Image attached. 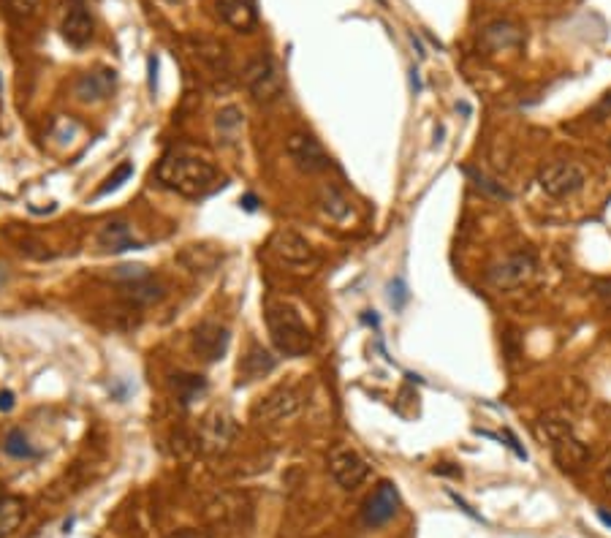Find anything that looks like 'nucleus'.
Masks as SVG:
<instances>
[{"mask_svg": "<svg viewBox=\"0 0 611 538\" xmlns=\"http://www.w3.org/2000/svg\"><path fill=\"white\" fill-rule=\"evenodd\" d=\"M5 280H8V272H5V266H3V264H0V285H3V283H5Z\"/></svg>", "mask_w": 611, "mask_h": 538, "instance_id": "obj_43", "label": "nucleus"}, {"mask_svg": "<svg viewBox=\"0 0 611 538\" xmlns=\"http://www.w3.org/2000/svg\"><path fill=\"white\" fill-rule=\"evenodd\" d=\"M263 318H266L272 345L282 356L299 359L312 351V331L307 329V323L301 321L296 307H291L288 302H266Z\"/></svg>", "mask_w": 611, "mask_h": 538, "instance_id": "obj_2", "label": "nucleus"}, {"mask_svg": "<svg viewBox=\"0 0 611 538\" xmlns=\"http://www.w3.org/2000/svg\"><path fill=\"white\" fill-rule=\"evenodd\" d=\"M228 342H231L228 326L220 323V321H212V318L201 321V323L193 329V337H190L193 353H196L201 361H206V364L220 361V359L225 356V351H228Z\"/></svg>", "mask_w": 611, "mask_h": 538, "instance_id": "obj_8", "label": "nucleus"}, {"mask_svg": "<svg viewBox=\"0 0 611 538\" xmlns=\"http://www.w3.org/2000/svg\"><path fill=\"white\" fill-rule=\"evenodd\" d=\"M166 538H209L204 530H196V527H179V530H171Z\"/></svg>", "mask_w": 611, "mask_h": 538, "instance_id": "obj_35", "label": "nucleus"}, {"mask_svg": "<svg viewBox=\"0 0 611 538\" xmlns=\"http://www.w3.org/2000/svg\"><path fill=\"white\" fill-rule=\"evenodd\" d=\"M57 24H60L62 41L73 49H84L92 41L95 24H92V14H90L87 0H60Z\"/></svg>", "mask_w": 611, "mask_h": 538, "instance_id": "obj_4", "label": "nucleus"}, {"mask_svg": "<svg viewBox=\"0 0 611 538\" xmlns=\"http://www.w3.org/2000/svg\"><path fill=\"white\" fill-rule=\"evenodd\" d=\"M318 207H320V212H323L329 220H334V223H342V220H348V215H350V201H348V196H345L334 182L320 185V190H318Z\"/></svg>", "mask_w": 611, "mask_h": 538, "instance_id": "obj_24", "label": "nucleus"}, {"mask_svg": "<svg viewBox=\"0 0 611 538\" xmlns=\"http://www.w3.org/2000/svg\"><path fill=\"white\" fill-rule=\"evenodd\" d=\"M464 174L473 179V185H475L481 193H486V196H492V198H511V193H508L500 182H494L489 174H483V171H478V168H464Z\"/></svg>", "mask_w": 611, "mask_h": 538, "instance_id": "obj_29", "label": "nucleus"}, {"mask_svg": "<svg viewBox=\"0 0 611 538\" xmlns=\"http://www.w3.org/2000/svg\"><path fill=\"white\" fill-rule=\"evenodd\" d=\"M584 182H587L584 168L570 160H554L538 171V187L551 198H568V196L578 193L584 187Z\"/></svg>", "mask_w": 611, "mask_h": 538, "instance_id": "obj_5", "label": "nucleus"}, {"mask_svg": "<svg viewBox=\"0 0 611 538\" xmlns=\"http://www.w3.org/2000/svg\"><path fill=\"white\" fill-rule=\"evenodd\" d=\"M603 484H606V489L611 492V462H608L606 470H603Z\"/></svg>", "mask_w": 611, "mask_h": 538, "instance_id": "obj_41", "label": "nucleus"}, {"mask_svg": "<svg viewBox=\"0 0 611 538\" xmlns=\"http://www.w3.org/2000/svg\"><path fill=\"white\" fill-rule=\"evenodd\" d=\"M95 245L100 247V253H125V250H138L144 247V242L133 234V228L125 220H109L98 236Z\"/></svg>", "mask_w": 611, "mask_h": 538, "instance_id": "obj_16", "label": "nucleus"}, {"mask_svg": "<svg viewBox=\"0 0 611 538\" xmlns=\"http://www.w3.org/2000/svg\"><path fill=\"white\" fill-rule=\"evenodd\" d=\"M448 495H451V497H453V503H456V505H459V508H462V511H464V514H467V516H473V519H478V514H475V511H473V508H470V505H467V503H464V500H462V497H459V495H453V492H448Z\"/></svg>", "mask_w": 611, "mask_h": 538, "instance_id": "obj_40", "label": "nucleus"}, {"mask_svg": "<svg viewBox=\"0 0 611 538\" xmlns=\"http://www.w3.org/2000/svg\"><path fill=\"white\" fill-rule=\"evenodd\" d=\"M242 84L247 87V92L258 101V103H274L282 90H285V82H282V73H280V65L272 54L266 52H258L255 57L247 60L244 71H242Z\"/></svg>", "mask_w": 611, "mask_h": 538, "instance_id": "obj_3", "label": "nucleus"}, {"mask_svg": "<svg viewBox=\"0 0 611 538\" xmlns=\"http://www.w3.org/2000/svg\"><path fill=\"white\" fill-rule=\"evenodd\" d=\"M234 435H236V424L225 416V413H212L204 427H201V448L209 451V454H223L228 451V446L234 443Z\"/></svg>", "mask_w": 611, "mask_h": 538, "instance_id": "obj_15", "label": "nucleus"}, {"mask_svg": "<svg viewBox=\"0 0 611 538\" xmlns=\"http://www.w3.org/2000/svg\"><path fill=\"white\" fill-rule=\"evenodd\" d=\"M247 212H255L258 209V198L253 196V193H247V196H242V201H239Z\"/></svg>", "mask_w": 611, "mask_h": 538, "instance_id": "obj_39", "label": "nucleus"}, {"mask_svg": "<svg viewBox=\"0 0 611 538\" xmlns=\"http://www.w3.org/2000/svg\"><path fill=\"white\" fill-rule=\"evenodd\" d=\"M217 14L236 33H253L258 24L255 0H217Z\"/></svg>", "mask_w": 611, "mask_h": 538, "instance_id": "obj_18", "label": "nucleus"}, {"mask_svg": "<svg viewBox=\"0 0 611 538\" xmlns=\"http://www.w3.org/2000/svg\"><path fill=\"white\" fill-rule=\"evenodd\" d=\"M521 43H524V30H521V24H516L511 19H494L478 35V46H483L486 52H502V49H513Z\"/></svg>", "mask_w": 611, "mask_h": 538, "instance_id": "obj_14", "label": "nucleus"}, {"mask_svg": "<svg viewBox=\"0 0 611 538\" xmlns=\"http://www.w3.org/2000/svg\"><path fill=\"white\" fill-rule=\"evenodd\" d=\"M277 367V359L261 348V345H253L242 359H239V383H250V380H258L263 375H269L272 370Z\"/></svg>", "mask_w": 611, "mask_h": 538, "instance_id": "obj_21", "label": "nucleus"}, {"mask_svg": "<svg viewBox=\"0 0 611 538\" xmlns=\"http://www.w3.org/2000/svg\"><path fill=\"white\" fill-rule=\"evenodd\" d=\"M114 84H117V71L114 68H92V71H84L76 84H73V95L79 103H103L111 92H114Z\"/></svg>", "mask_w": 611, "mask_h": 538, "instance_id": "obj_13", "label": "nucleus"}, {"mask_svg": "<svg viewBox=\"0 0 611 538\" xmlns=\"http://www.w3.org/2000/svg\"><path fill=\"white\" fill-rule=\"evenodd\" d=\"M193 43V54L215 73L225 76L228 73V52H225V43L215 41V38H190Z\"/></svg>", "mask_w": 611, "mask_h": 538, "instance_id": "obj_22", "label": "nucleus"}, {"mask_svg": "<svg viewBox=\"0 0 611 538\" xmlns=\"http://www.w3.org/2000/svg\"><path fill=\"white\" fill-rule=\"evenodd\" d=\"M3 5L11 19H30L38 11L41 0H3Z\"/></svg>", "mask_w": 611, "mask_h": 538, "instance_id": "obj_31", "label": "nucleus"}, {"mask_svg": "<svg viewBox=\"0 0 611 538\" xmlns=\"http://www.w3.org/2000/svg\"><path fill=\"white\" fill-rule=\"evenodd\" d=\"M217 261H220V253L212 245H185L177 253V264H182L185 272L190 274H209L215 272Z\"/></svg>", "mask_w": 611, "mask_h": 538, "instance_id": "obj_19", "label": "nucleus"}, {"mask_svg": "<svg viewBox=\"0 0 611 538\" xmlns=\"http://www.w3.org/2000/svg\"><path fill=\"white\" fill-rule=\"evenodd\" d=\"M502 437H505V440H508V446H511V448H513V451H516V456H521V459H527V451H524V448H521V446H519V440H516V437H513V432H511V429H502Z\"/></svg>", "mask_w": 611, "mask_h": 538, "instance_id": "obj_37", "label": "nucleus"}, {"mask_svg": "<svg viewBox=\"0 0 611 538\" xmlns=\"http://www.w3.org/2000/svg\"><path fill=\"white\" fill-rule=\"evenodd\" d=\"M22 522H24V500L3 497L0 500V538L14 535Z\"/></svg>", "mask_w": 611, "mask_h": 538, "instance_id": "obj_26", "label": "nucleus"}, {"mask_svg": "<svg viewBox=\"0 0 611 538\" xmlns=\"http://www.w3.org/2000/svg\"><path fill=\"white\" fill-rule=\"evenodd\" d=\"M147 274H149V269H147L144 264H119V266L111 269V277H114V280H122V283L141 280V277H147Z\"/></svg>", "mask_w": 611, "mask_h": 538, "instance_id": "obj_32", "label": "nucleus"}, {"mask_svg": "<svg viewBox=\"0 0 611 538\" xmlns=\"http://www.w3.org/2000/svg\"><path fill=\"white\" fill-rule=\"evenodd\" d=\"M285 152H288L291 163L304 174H320L331 166L329 152L310 133H291L285 139Z\"/></svg>", "mask_w": 611, "mask_h": 538, "instance_id": "obj_7", "label": "nucleus"}, {"mask_svg": "<svg viewBox=\"0 0 611 538\" xmlns=\"http://www.w3.org/2000/svg\"><path fill=\"white\" fill-rule=\"evenodd\" d=\"M168 386H171V394L179 399V405H190L206 391L204 375H196V372H177L168 378Z\"/></svg>", "mask_w": 611, "mask_h": 538, "instance_id": "obj_25", "label": "nucleus"}, {"mask_svg": "<svg viewBox=\"0 0 611 538\" xmlns=\"http://www.w3.org/2000/svg\"><path fill=\"white\" fill-rule=\"evenodd\" d=\"M122 296L138 307H149V304H158L163 296H166V288L152 277H141V280H130V283H122Z\"/></svg>", "mask_w": 611, "mask_h": 538, "instance_id": "obj_23", "label": "nucleus"}, {"mask_svg": "<svg viewBox=\"0 0 611 538\" xmlns=\"http://www.w3.org/2000/svg\"><path fill=\"white\" fill-rule=\"evenodd\" d=\"M608 147H611V141H608Z\"/></svg>", "mask_w": 611, "mask_h": 538, "instance_id": "obj_44", "label": "nucleus"}, {"mask_svg": "<svg viewBox=\"0 0 611 538\" xmlns=\"http://www.w3.org/2000/svg\"><path fill=\"white\" fill-rule=\"evenodd\" d=\"M130 174H133V163H130V160L119 163V166L114 168V174H109V177H106V182H103V185L98 187V193H95V196L100 198V196H106V193L117 190V187H119V185H122V182H125V179L130 177Z\"/></svg>", "mask_w": 611, "mask_h": 538, "instance_id": "obj_30", "label": "nucleus"}, {"mask_svg": "<svg viewBox=\"0 0 611 538\" xmlns=\"http://www.w3.org/2000/svg\"><path fill=\"white\" fill-rule=\"evenodd\" d=\"M269 250L288 266H307L315 261V250L312 245L293 228H280L272 234L269 239Z\"/></svg>", "mask_w": 611, "mask_h": 538, "instance_id": "obj_11", "label": "nucleus"}, {"mask_svg": "<svg viewBox=\"0 0 611 538\" xmlns=\"http://www.w3.org/2000/svg\"><path fill=\"white\" fill-rule=\"evenodd\" d=\"M3 451H5L8 456H14V459H35V456H38V451L30 446V440H27V435H24L22 429H11V432L5 435Z\"/></svg>", "mask_w": 611, "mask_h": 538, "instance_id": "obj_27", "label": "nucleus"}, {"mask_svg": "<svg viewBox=\"0 0 611 538\" xmlns=\"http://www.w3.org/2000/svg\"><path fill=\"white\" fill-rule=\"evenodd\" d=\"M399 511V492L391 481H380L372 495L364 500L361 508V519L367 527H383L386 522H391Z\"/></svg>", "mask_w": 611, "mask_h": 538, "instance_id": "obj_10", "label": "nucleus"}, {"mask_svg": "<svg viewBox=\"0 0 611 538\" xmlns=\"http://www.w3.org/2000/svg\"><path fill=\"white\" fill-rule=\"evenodd\" d=\"M592 293L600 299L606 310H611V277H595L592 280Z\"/></svg>", "mask_w": 611, "mask_h": 538, "instance_id": "obj_33", "label": "nucleus"}, {"mask_svg": "<svg viewBox=\"0 0 611 538\" xmlns=\"http://www.w3.org/2000/svg\"><path fill=\"white\" fill-rule=\"evenodd\" d=\"M299 410H301V394L291 386H280L269 391L266 397H261V402L253 408V418L272 424V421H285L296 416Z\"/></svg>", "mask_w": 611, "mask_h": 538, "instance_id": "obj_9", "label": "nucleus"}, {"mask_svg": "<svg viewBox=\"0 0 611 538\" xmlns=\"http://www.w3.org/2000/svg\"><path fill=\"white\" fill-rule=\"evenodd\" d=\"M608 114H611V92H606V95H603V101L595 106L592 117H595V120H606Z\"/></svg>", "mask_w": 611, "mask_h": 538, "instance_id": "obj_36", "label": "nucleus"}, {"mask_svg": "<svg viewBox=\"0 0 611 538\" xmlns=\"http://www.w3.org/2000/svg\"><path fill=\"white\" fill-rule=\"evenodd\" d=\"M242 130H244V111L239 106H223L217 114H215V136L223 147H234L239 144L242 139Z\"/></svg>", "mask_w": 611, "mask_h": 538, "instance_id": "obj_20", "label": "nucleus"}, {"mask_svg": "<svg viewBox=\"0 0 611 538\" xmlns=\"http://www.w3.org/2000/svg\"><path fill=\"white\" fill-rule=\"evenodd\" d=\"M11 408H14V391H8V389H5V391H0V410H3V413H8Z\"/></svg>", "mask_w": 611, "mask_h": 538, "instance_id": "obj_38", "label": "nucleus"}, {"mask_svg": "<svg viewBox=\"0 0 611 538\" xmlns=\"http://www.w3.org/2000/svg\"><path fill=\"white\" fill-rule=\"evenodd\" d=\"M597 516H600V522H603V524H608V527H611V514H608V511H603V508H600V511H597Z\"/></svg>", "mask_w": 611, "mask_h": 538, "instance_id": "obj_42", "label": "nucleus"}, {"mask_svg": "<svg viewBox=\"0 0 611 538\" xmlns=\"http://www.w3.org/2000/svg\"><path fill=\"white\" fill-rule=\"evenodd\" d=\"M158 182L185 198H204L223 185V177L215 163L187 152H168L155 168Z\"/></svg>", "mask_w": 611, "mask_h": 538, "instance_id": "obj_1", "label": "nucleus"}, {"mask_svg": "<svg viewBox=\"0 0 611 538\" xmlns=\"http://www.w3.org/2000/svg\"><path fill=\"white\" fill-rule=\"evenodd\" d=\"M532 274H535V255L530 250H516L486 269V283L497 291H513L521 288Z\"/></svg>", "mask_w": 611, "mask_h": 538, "instance_id": "obj_6", "label": "nucleus"}, {"mask_svg": "<svg viewBox=\"0 0 611 538\" xmlns=\"http://www.w3.org/2000/svg\"><path fill=\"white\" fill-rule=\"evenodd\" d=\"M329 473L342 489H356L369 476V465H367V459L358 451L337 448L329 456Z\"/></svg>", "mask_w": 611, "mask_h": 538, "instance_id": "obj_12", "label": "nucleus"}, {"mask_svg": "<svg viewBox=\"0 0 611 538\" xmlns=\"http://www.w3.org/2000/svg\"><path fill=\"white\" fill-rule=\"evenodd\" d=\"M388 288H391V293H388V299H391V304H394V307H402V304H405V299H407V291H405V283H402V280H399V277H396V280H394V283H391V285H388Z\"/></svg>", "mask_w": 611, "mask_h": 538, "instance_id": "obj_34", "label": "nucleus"}, {"mask_svg": "<svg viewBox=\"0 0 611 538\" xmlns=\"http://www.w3.org/2000/svg\"><path fill=\"white\" fill-rule=\"evenodd\" d=\"M549 443H551V456L562 470H581L592 456L589 448L576 437V432H565V435H559Z\"/></svg>", "mask_w": 611, "mask_h": 538, "instance_id": "obj_17", "label": "nucleus"}, {"mask_svg": "<svg viewBox=\"0 0 611 538\" xmlns=\"http://www.w3.org/2000/svg\"><path fill=\"white\" fill-rule=\"evenodd\" d=\"M538 429H540V435H543L546 440H554V437H559V435H565V432H573V424H570V418H565L562 413L549 410V413H543V416L538 418Z\"/></svg>", "mask_w": 611, "mask_h": 538, "instance_id": "obj_28", "label": "nucleus"}]
</instances>
